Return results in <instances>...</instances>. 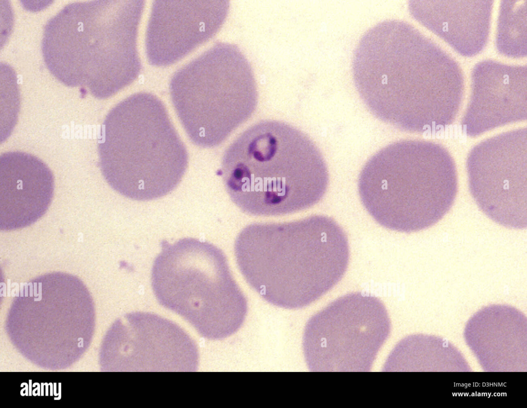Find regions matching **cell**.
<instances>
[{
    "label": "cell",
    "mask_w": 527,
    "mask_h": 408,
    "mask_svg": "<svg viewBox=\"0 0 527 408\" xmlns=\"http://www.w3.org/2000/svg\"><path fill=\"white\" fill-rule=\"evenodd\" d=\"M235 253L247 282L268 303L290 309L306 307L331 289L349 258L345 232L321 215L251 224L238 236Z\"/></svg>",
    "instance_id": "cell-1"
},
{
    "label": "cell",
    "mask_w": 527,
    "mask_h": 408,
    "mask_svg": "<svg viewBox=\"0 0 527 408\" xmlns=\"http://www.w3.org/2000/svg\"><path fill=\"white\" fill-rule=\"evenodd\" d=\"M221 171L232 201L254 216H279L307 209L325 194L326 163L304 132L283 121L258 122L228 147Z\"/></svg>",
    "instance_id": "cell-2"
},
{
    "label": "cell",
    "mask_w": 527,
    "mask_h": 408,
    "mask_svg": "<svg viewBox=\"0 0 527 408\" xmlns=\"http://www.w3.org/2000/svg\"><path fill=\"white\" fill-rule=\"evenodd\" d=\"M358 190L364 207L379 224L417 232L437 223L451 208L458 191L456 166L438 144L399 141L367 161Z\"/></svg>",
    "instance_id": "cell-3"
},
{
    "label": "cell",
    "mask_w": 527,
    "mask_h": 408,
    "mask_svg": "<svg viewBox=\"0 0 527 408\" xmlns=\"http://www.w3.org/2000/svg\"><path fill=\"white\" fill-rule=\"evenodd\" d=\"M99 165L111 187L136 201L164 197L179 184L188 156L162 103L133 96L106 116L98 140Z\"/></svg>",
    "instance_id": "cell-4"
},
{
    "label": "cell",
    "mask_w": 527,
    "mask_h": 408,
    "mask_svg": "<svg viewBox=\"0 0 527 408\" xmlns=\"http://www.w3.org/2000/svg\"><path fill=\"white\" fill-rule=\"evenodd\" d=\"M159 303L182 316L203 337H229L242 326L245 296L225 256L215 245L192 238L162 242L151 270Z\"/></svg>",
    "instance_id": "cell-5"
},
{
    "label": "cell",
    "mask_w": 527,
    "mask_h": 408,
    "mask_svg": "<svg viewBox=\"0 0 527 408\" xmlns=\"http://www.w3.org/2000/svg\"><path fill=\"white\" fill-rule=\"evenodd\" d=\"M119 3L93 1L69 4L46 24L42 52L50 73L70 86L107 98L121 85L122 23Z\"/></svg>",
    "instance_id": "cell-6"
},
{
    "label": "cell",
    "mask_w": 527,
    "mask_h": 408,
    "mask_svg": "<svg viewBox=\"0 0 527 408\" xmlns=\"http://www.w3.org/2000/svg\"><path fill=\"white\" fill-rule=\"evenodd\" d=\"M418 39L404 21L380 22L360 40L352 71L356 90L374 116L401 130L420 133L428 117L418 90Z\"/></svg>",
    "instance_id": "cell-7"
},
{
    "label": "cell",
    "mask_w": 527,
    "mask_h": 408,
    "mask_svg": "<svg viewBox=\"0 0 527 408\" xmlns=\"http://www.w3.org/2000/svg\"><path fill=\"white\" fill-rule=\"evenodd\" d=\"M200 60V90L174 97L173 103L192 142L212 148L251 116L258 92L251 64L235 44L218 43Z\"/></svg>",
    "instance_id": "cell-8"
},
{
    "label": "cell",
    "mask_w": 527,
    "mask_h": 408,
    "mask_svg": "<svg viewBox=\"0 0 527 408\" xmlns=\"http://www.w3.org/2000/svg\"><path fill=\"white\" fill-rule=\"evenodd\" d=\"M391 323L376 297L355 292L330 303L307 322L306 363L314 372H367L389 337Z\"/></svg>",
    "instance_id": "cell-9"
},
{
    "label": "cell",
    "mask_w": 527,
    "mask_h": 408,
    "mask_svg": "<svg viewBox=\"0 0 527 408\" xmlns=\"http://www.w3.org/2000/svg\"><path fill=\"white\" fill-rule=\"evenodd\" d=\"M470 193L480 209L504 227L527 226V129L483 140L466 162Z\"/></svg>",
    "instance_id": "cell-10"
},
{
    "label": "cell",
    "mask_w": 527,
    "mask_h": 408,
    "mask_svg": "<svg viewBox=\"0 0 527 408\" xmlns=\"http://www.w3.org/2000/svg\"><path fill=\"white\" fill-rule=\"evenodd\" d=\"M117 349L121 370L195 371V341L170 321L148 312L128 313L118 325Z\"/></svg>",
    "instance_id": "cell-11"
},
{
    "label": "cell",
    "mask_w": 527,
    "mask_h": 408,
    "mask_svg": "<svg viewBox=\"0 0 527 408\" xmlns=\"http://www.w3.org/2000/svg\"><path fill=\"white\" fill-rule=\"evenodd\" d=\"M54 191L52 172L42 160L20 151L0 156V229L26 227L48 209Z\"/></svg>",
    "instance_id": "cell-12"
},
{
    "label": "cell",
    "mask_w": 527,
    "mask_h": 408,
    "mask_svg": "<svg viewBox=\"0 0 527 408\" xmlns=\"http://www.w3.org/2000/svg\"><path fill=\"white\" fill-rule=\"evenodd\" d=\"M526 324L525 316L514 307L488 306L467 323L465 341L485 370H523L526 365Z\"/></svg>",
    "instance_id": "cell-13"
},
{
    "label": "cell",
    "mask_w": 527,
    "mask_h": 408,
    "mask_svg": "<svg viewBox=\"0 0 527 408\" xmlns=\"http://www.w3.org/2000/svg\"><path fill=\"white\" fill-rule=\"evenodd\" d=\"M466 359L441 338L418 334L405 338L391 353L384 371H468Z\"/></svg>",
    "instance_id": "cell-14"
}]
</instances>
